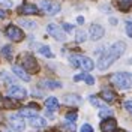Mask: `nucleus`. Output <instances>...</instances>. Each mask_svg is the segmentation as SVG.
Returning <instances> with one entry per match:
<instances>
[{"label": "nucleus", "instance_id": "9", "mask_svg": "<svg viewBox=\"0 0 132 132\" xmlns=\"http://www.w3.org/2000/svg\"><path fill=\"white\" fill-rule=\"evenodd\" d=\"M8 95H9V98L26 99L27 92H26V89H24V87H21V86H12V87L8 90Z\"/></svg>", "mask_w": 132, "mask_h": 132}, {"label": "nucleus", "instance_id": "20", "mask_svg": "<svg viewBox=\"0 0 132 132\" xmlns=\"http://www.w3.org/2000/svg\"><path fill=\"white\" fill-rule=\"evenodd\" d=\"M20 26H23L26 29H36V23L35 21H29V20H20Z\"/></svg>", "mask_w": 132, "mask_h": 132}, {"label": "nucleus", "instance_id": "24", "mask_svg": "<svg viewBox=\"0 0 132 132\" xmlns=\"http://www.w3.org/2000/svg\"><path fill=\"white\" fill-rule=\"evenodd\" d=\"M2 54H3V57L11 59L12 57V47H9V45L3 47V48H2Z\"/></svg>", "mask_w": 132, "mask_h": 132}, {"label": "nucleus", "instance_id": "19", "mask_svg": "<svg viewBox=\"0 0 132 132\" xmlns=\"http://www.w3.org/2000/svg\"><path fill=\"white\" fill-rule=\"evenodd\" d=\"M21 12L26 15H35V14H38V8L35 5H24L21 8Z\"/></svg>", "mask_w": 132, "mask_h": 132}, {"label": "nucleus", "instance_id": "3", "mask_svg": "<svg viewBox=\"0 0 132 132\" xmlns=\"http://www.w3.org/2000/svg\"><path fill=\"white\" fill-rule=\"evenodd\" d=\"M71 65L75 66V68H81L84 71H92L93 68H95V63H93V60L89 57H86V56H78V54H75V56H71Z\"/></svg>", "mask_w": 132, "mask_h": 132}, {"label": "nucleus", "instance_id": "25", "mask_svg": "<svg viewBox=\"0 0 132 132\" xmlns=\"http://www.w3.org/2000/svg\"><path fill=\"white\" fill-rule=\"evenodd\" d=\"M86 39H87L86 32H84V30H78V32H77V42H84Z\"/></svg>", "mask_w": 132, "mask_h": 132}, {"label": "nucleus", "instance_id": "28", "mask_svg": "<svg viewBox=\"0 0 132 132\" xmlns=\"http://www.w3.org/2000/svg\"><path fill=\"white\" fill-rule=\"evenodd\" d=\"M66 120H68L69 123H74L75 120H77V113H69V114H66Z\"/></svg>", "mask_w": 132, "mask_h": 132}, {"label": "nucleus", "instance_id": "11", "mask_svg": "<svg viewBox=\"0 0 132 132\" xmlns=\"http://www.w3.org/2000/svg\"><path fill=\"white\" fill-rule=\"evenodd\" d=\"M101 129H102V132H116L117 122H116L114 119H107V120H104L101 123Z\"/></svg>", "mask_w": 132, "mask_h": 132}, {"label": "nucleus", "instance_id": "13", "mask_svg": "<svg viewBox=\"0 0 132 132\" xmlns=\"http://www.w3.org/2000/svg\"><path fill=\"white\" fill-rule=\"evenodd\" d=\"M29 123L32 128H44V126H47V120L39 116H32V117H29Z\"/></svg>", "mask_w": 132, "mask_h": 132}, {"label": "nucleus", "instance_id": "34", "mask_svg": "<svg viewBox=\"0 0 132 132\" xmlns=\"http://www.w3.org/2000/svg\"><path fill=\"white\" fill-rule=\"evenodd\" d=\"M82 75H84V74H80V75H75V77H74V80H75V81H80V80H82Z\"/></svg>", "mask_w": 132, "mask_h": 132}, {"label": "nucleus", "instance_id": "33", "mask_svg": "<svg viewBox=\"0 0 132 132\" xmlns=\"http://www.w3.org/2000/svg\"><path fill=\"white\" fill-rule=\"evenodd\" d=\"M63 30H66V32H72V30H74V26L65 23V24H63Z\"/></svg>", "mask_w": 132, "mask_h": 132}, {"label": "nucleus", "instance_id": "29", "mask_svg": "<svg viewBox=\"0 0 132 132\" xmlns=\"http://www.w3.org/2000/svg\"><path fill=\"white\" fill-rule=\"evenodd\" d=\"M126 33H128L129 38H132V23L131 21H126Z\"/></svg>", "mask_w": 132, "mask_h": 132}, {"label": "nucleus", "instance_id": "6", "mask_svg": "<svg viewBox=\"0 0 132 132\" xmlns=\"http://www.w3.org/2000/svg\"><path fill=\"white\" fill-rule=\"evenodd\" d=\"M21 57L24 59L23 60V66H24L26 71H29V72H36L38 71V63H36L35 57H32L30 54H23Z\"/></svg>", "mask_w": 132, "mask_h": 132}, {"label": "nucleus", "instance_id": "32", "mask_svg": "<svg viewBox=\"0 0 132 132\" xmlns=\"http://www.w3.org/2000/svg\"><path fill=\"white\" fill-rule=\"evenodd\" d=\"M0 5H3L5 8H11L12 6V0H0Z\"/></svg>", "mask_w": 132, "mask_h": 132}, {"label": "nucleus", "instance_id": "15", "mask_svg": "<svg viewBox=\"0 0 132 132\" xmlns=\"http://www.w3.org/2000/svg\"><path fill=\"white\" fill-rule=\"evenodd\" d=\"M45 107L48 108L50 111H54V110H57L59 108V101H57V98H48L47 101H45Z\"/></svg>", "mask_w": 132, "mask_h": 132}, {"label": "nucleus", "instance_id": "37", "mask_svg": "<svg viewBox=\"0 0 132 132\" xmlns=\"http://www.w3.org/2000/svg\"><path fill=\"white\" fill-rule=\"evenodd\" d=\"M5 16H6V14H5L3 11H0V18H5Z\"/></svg>", "mask_w": 132, "mask_h": 132}, {"label": "nucleus", "instance_id": "2", "mask_svg": "<svg viewBox=\"0 0 132 132\" xmlns=\"http://www.w3.org/2000/svg\"><path fill=\"white\" fill-rule=\"evenodd\" d=\"M111 82L119 89H132V74L129 72H117L111 75Z\"/></svg>", "mask_w": 132, "mask_h": 132}, {"label": "nucleus", "instance_id": "21", "mask_svg": "<svg viewBox=\"0 0 132 132\" xmlns=\"http://www.w3.org/2000/svg\"><path fill=\"white\" fill-rule=\"evenodd\" d=\"M90 102H92V105L98 107L99 110H101V108H107V105H105L102 101H99V99H98V98H95V96H90Z\"/></svg>", "mask_w": 132, "mask_h": 132}, {"label": "nucleus", "instance_id": "31", "mask_svg": "<svg viewBox=\"0 0 132 132\" xmlns=\"http://www.w3.org/2000/svg\"><path fill=\"white\" fill-rule=\"evenodd\" d=\"M81 132H93V128L90 125H82L81 126Z\"/></svg>", "mask_w": 132, "mask_h": 132}, {"label": "nucleus", "instance_id": "23", "mask_svg": "<svg viewBox=\"0 0 132 132\" xmlns=\"http://www.w3.org/2000/svg\"><path fill=\"white\" fill-rule=\"evenodd\" d=\"M131 5H132V0H122L119 3V8L122 9V11H128V9L131 8Z\"/></svg>", "mask_w": 132, "mask_h": 132}, {"label": "nucleus", "instance_id": "35", "mask_svg": "<svg viewBox=\"0 0 132 132\" xmlns=\"http://www.w3.org/2000/svg\"><path fill=\"white\" fill-rule=\"evenodd\" d=\"M110 23H111L113 26H116L117 24V20H116V18H110Z\"/></svg>", "mask_w": 132, "mask_h": 132}, {"label": "nucleus", "instance_id": "16", "mask_svg": "<svg viewBox=\"0 0 132 132\" xmlns=\"http://www.w3.org/2000/svg\"><path fill=\"white\" fill-rule=\"evenodd\" d=\"M101 98L104 99L105 102H113L116 99V95L113 93L111 90H108V89H104L102 90V93H101Z\"/></svg>", "mask_w": 132, "mask_h": 132}, {"label": "nucleus", "instance_id": "14", "mask_svg": "<svg viewBox=\"0 0 132 132\" xmlns=\"http://www.w3.org/2000/svg\"><path fill=\"white\" fill-rule=\"evenodd\" d=\"M41 86L44 87V89L54 90V89H60V87H62V82L53 81V80H44V81H41Z\"/></svg>", "mask_w": 132, "mask_h": 132}, {"label": "nucleus", "instance_id": "22", "mask_svg": "<svg viewBox=\"0 0 132 132\" xmlns=\"http://www.w3.org/2000/svg\"><path fill=\"white\" fill-rule=\"evenodd\" d=\"M39 53H41L42 56H45V57H53V53L50 51V48L47 47V45H42V47H39Z\"/></svg>", "mask_w": 132, "mask_h": 132}, {"label": "nucleus", "instance_id": "26", "mask_svg": "<svg viewBox=\"0 0 132 132\" xmlns=\"http://www.w3.org/2000/svg\"><path fill=\"white\" fill-rule=\"evenodd\" d=\"M111 114H113V111L108 110V108H101V111H99L101 117H108V116H111Z\"/></svg>", "mask_w": 132, "mask_h": 132}, {"label": "nucleus", "instance_id": "5", "mask_svg": "<svg viewBox=\"0 0 132 132\" xmlns=\"http://www.w3.org/2000/svg\"><path fill=\"white\" fill-rule=\"evenodd\" d=\"M8 120H9V125L14 128V131H23V129H24L26 123H24L23 117L20 114H15V113H14V114H9Z\"/></svg>", "mask_w": 132, "mask_h": 132}, {"label": "nucleus", "instance_id": "1", "mask_svg": "<svg viewBox=\"0 0 132 132\" xmlns=\"http://www.w3.org/2000/svg\"><path fill=\"white\" fill-rule=\"evenodd\" d=\"M125 50H126V44H125L123 41H117L114 42L110 48L101 56V59H99L98 62V68L101 69V71H105V69H108L110 66L114 63L116 59H119L122 54L125 53Z\"/></svg>", "mask_w": 132, "mask_h": 132}, {"label": "nucleus", "instance_id": "30", "mask_svg": "<svg viewBox=\"0 0 132 132\" xmlns=\"http://www.w3.org/2000/svg\"><path fill=\"white\" fill-rule=\"evenodd\" d=\"M125 108H126V111L129 114H132V101H126L125 102Z\"/></svg>", "mask_w": 132, "mask_h": 132}, {"label": "nucleus", "instance_id": "12", "mask_svg": "<svg viewBox=\"0 0 132 132\" xmlns=\"http://www.w3.org/2000/svg\"><path fill=\"white\" fill-rule=\"evenodd\" d=\"M12 71H14V74H15L18 78H21L23 81H30V75L27 74V71H26L23 66L14 65V66H12Z\"/></svg>", "mask_w": 132, "mask_h": 132}, {"label": "nucleus", "instance_id": "4", "mask_svg": "<svg viewBox=\"0 0 132 132\" xmlns=\"http://www.w3.org/2000/svg\"><path fill=\"white\" fill-rule=\"evenodd\" d=\"M6 36L14 42H20L24 39V33L21 32V29L16 27V26H9L6 29Z\"/></svg>", "mask_w": 132, "mask_h": 132}, {"label": "nucleus", "instance_id": "17", "mask_svg": "<svg viewBox=\"0 0 132 132\" xmlns=\"http://www.w3.org/2000/svg\"><path fill=\"white\" fill-rule=\"evenodd\" d=\"M36 111H38L36 108H33V107H30V105H29L27 108H23L18 114L21 116V117H32V116H36Z\"/></svg>", "mask_w": 132, "mask_h": 132}, {"label": "nucleus", "instance_id": "10", "mask_svg": "<svg viewBox=\"0 0 132 132\" xmlns=\"http://www.w3.org/2000/svg\"><path fill=\"white\" fill-rule=\"evenodd\" d=\"M89 33H90L92 41H99L104 36V29H102V26H99V24H92Z\"/></svg>", "mask_w": 132, "mask_h": 132}, {"label": "nucleus", "instance_id": "27", "mask_svg": "<svg viewBox=\"0 0 132 132\" xmlns=\"http://www.w3.org/2000/svg\"><path fill=\"white\" fill-rule=\"evenodd\" d=\"M82 80H84V81L87 82V84H95V78H93V77H92V75H89V74H84L82 75Z\"/></svg>", "mask_w": 132, "mask_h": 132}, {"label": "nucleus", "instance_id": "18", "mask_svg": "<svg viewBox=\"0 0 132 132\" xmlns=\"http://www.w3.org/2000/svg\"><path fill=\"white\" fill-rule=\"evenodd\" d=\"M65 102L69 104V105H78V104L81 102V98H80L78 95H66Z\"/></svg>", "mask_w": 132, "mask_h": 132}, {"label": "nucleus", "instance_id": "7", "mask_svg": "<svg viewBox=\"0 0 132 132\" xmlns=\"http://www.w3.org/2000/svg\"><path fill=\"white\" fill-rule=\"evenodd\" d=\"M47 32H48L54 39H57V41H65L66 39L65 32H63V30L60 29V26H57V24H48Z\"/></svg>", "mask_w": 132, "mask_h": 132}, {"label": "nucleus", "instance_id": "36", "mask_svg": "<svg viewBox=\"0 0 132 132\" xmlns=\"http://www.w3.org/2000/svg\"><path fill=\"white\" fill-rule=\"evenodd\" d=\"M77 21H78L80 24H82V23H84V18H82V16H78V18H77Z\"/></svg>", "mask_w": 132, "mask_h": 132}, {"label": "nucleus", "instance_id": "8", "mask_svg": "<svg viewBox=\"0 0 132 132\" xmlns=\"http://www.w3.org/2000/svg\"><path fill=\"white\" fill-rule=\"evenodd\" d=\"M39 6H41V9L45 14H48V15H56L59 11H60V5H57V3H50L47 0H42Z\"/></svg>", "mask_w": 132, "mask_h": 132}]
</instances>
